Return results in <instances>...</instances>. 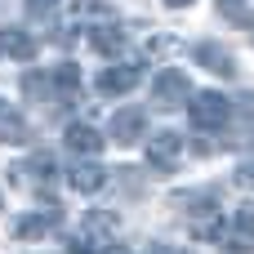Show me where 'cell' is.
Wrapping results in <instances>:
<instances>
[{"mask_svg":"<svg viewBox=\"0 0 254 254\" xmlns=\"http://www.w3.org/2000/svg\"><path fill=\"white\" fill-rule=\"evenodd\" d=\"M22 94L31 103H49L54 107V71H27L22 76Z\"/></svg>","mask_w":254,"mask_h":254,"instance_id":"e0dca14e","label":"cell"},{"mask_svg":"<svg viewBox=\"0 0 254 254\" xmlns=\"http://www.w3.org/2000/svg\"><path fill=\"white\" fill-rule=\"evenodd\" d=\"M67 183H71V192L89 196V192H103V183H107V170H103L98 161H76V165L67 170Z\"/></svg>","mask_w":254,"mask_h":254,"instance_id":"8fae6325","label":"cell"},{"mask_svg":"<svg viewBox=\"0 0 254 254\" xmlns=\"http://www.w3.org/2000/svg\"><path fill=\"white\" fill-rule=\"evenodd\" d=\"M192 54H196V63H201V67H210L214 76H223V80H232V76H237V54H232L228 45L201 40V45H196Z\"/></svg>","mask_w":254,"mask_h":254,"instance_id":"9c48e42d","label":"cell"},{"mask_svg":"<svg viewBox=\"0 0 254 254\" xmlns=\"http://www.w3.org/2000/svg\"><path fill=\"white\" fill-rule=\"evenodd\" d=\"M138 80H143V63H116V67H107V71L98 76V94L121 98V94H129V89H138Z\"/></svg>","mask_w":254,"mask_h":254,"instance_id":"52a82bcc","label":"cell"},{"mask_svg":"<svg viewBox=\"0 0 254 254\" xmlns=\"http://www.w3.org/2000/svg\"><path fill=\"white\" fill-rule=\"evenodd\" d=\"M147 165H152V170H161V174L179 170V165H183V138H179L174 129L152 134V138H147Z\"/></svg>","mask_w":254,"mask_h":254,"instance_id":"5b68a950","label":"cell"},{"mask_svg":"<svg viewBox=\"0 0 254 254\" xmlns=\"http://www.w3.org/2000/svg\"><path fill=\"white\" fill-rule=\"evenodd\" d=\"M63 138H67V147H71V152H80V156H89V161L103 152V138H98V129H94L89 121H71Z\"/></svg>","mask_w":254,"mask_h":254,"instance_id":"9a60e30c","label":"cell"},{"mask_svg":"<svg viewBox=\"0 0 254 254\" xmlns=\"http://www.w3.org/2000/svg\"><path fill=\"white\" fill-rule=\"evenodd\" d=\"M80 94V67L76 63H58L54 67V107H71Z\"/></svg>","mask_w":254,"mask_h":254,"instance_id":"4fadbf2b","label":"cell"},{"mask_svg":"<svg viewBox=\"0 0 254 254\" xmlns=\"http://www.w3.org/2000/svg\"><path fill=\"white\" fill-rule=\"evenodd\" d=\"M0 143H31V125H27V116L13 107V103H4L0 98Z\"/></svg>","mask_w":254,"mask_h":254,"instance_id":"5bb4252c","label":"cell"},{"mask_svg":"<svg viewBox=\"0 0 254 254\" xmlns=\"http://www.w3.org/2000/svg\"><path fill=\"white\" fill-rule=\"evenodd\" d=\"M9 179H13L18 188L36 192L45 205H58V201H54V179H58V161H54V152H31L22 165L9 170Z\"/></svg>","mask_w":254,"mask_h":254,"instance_id":"7a4b0ae2","label":"cell"},{"mask_svg":"<svg viewBox=\"0 0 254 254\" xmlns=\"http://www.w3.org/2000/svg\"><path fill=\"white\" fill-rule=\"evenodd\" d=\"M0 49H4L9 58H18V63H31V58H36V40H31L27 31H18V27H4V31H0Z\"/></svg>","mask_w":254,"mask_h":254,"instance_id":"2e32d148","label":"cell"},{"mask_svg":"<svg viewBox=\"0 0 254 254\" xmlns=\"http://www.w3.org/2000/svg\"><path fill=\"white\" fill-rule=\"evenodd\" d=\"M237 183H241L246 192H254V161H246V165L237 170Z\"/></svg>","mask_w":254,"mask_h":254,"instance_id":"ffe728a7","label":"cell"},{"mask_svg":"<svg viewBox=\"0 0 254 254\" xmlns=\"http://www.w3.org/2000/svg\"><path fill=\"white\" fill-rule=\"evenodd\" d=\"M112 254H143V246H116Z\"/></svg>","mask_w":254,"mask_h":254,"instance_id":"603a6c76","label":"cell"},{"mask_svg":"<svg viewBox=\"0 0 254 254\" xmlns=\"http://www.w3.org/2000/svg\"><path fill=\"white\" fill-rule=\"evenodd\" d=\"M58 223H63V210H58V205H45V210H36V214H22V219L13 223V237H18V241H40V237H49Z\"/></svg>","mask_w":254,"mask_h":254,"instance_id":"ba28073f","label":"cell"},{"mask_svg":"<svg viewBox=\"0 0 254 254\" xmlns=\"http://www.w3.org/2000/svg\"><path fill=\"white\" fill-rule=\"evenodd\" d=\"M89 49L103 54V58H116V54H125V31L116 22H94L89 27Z\"/></svg>","mask_w":254,"mask_h":254,"instance_id":"7c38bea8","label":"cell"},{"mask_svg":"<svg viewBox=\"0 0 254 254\" xmlns=\"http://www.w3.org/2000/svg\"><path fill=\"white\" fill-rule=\"evenodd\" d=\"M143 134H147V112H143V107H125V112L112 116V138H116L121 147L138 143Z\"/></svg>","mask_w":254,"mask_h":254,"instance_id":"30bf717a","label":"cell"},{"mask_svg":"<svg viewBox=\"0 0 254 254\" xmlns=\"http://www.w3.org/2000/svg\"><path fill=\"white\" fill-rule=\"evenodd\" d=\"M174 205H188V214H183V223H188V232L196 237V241H223V232H228V219H223V210L214 205V196H196V192H188V196H174Z\"/></svg>","mask_w":254,"mask_h":254,"instance_id":"6da1fadb","label":"cell"},{"mask_svg":"<svg viewBox=\"0 0 254 254\" xmlns=\"http://www.w3.org/2000/svg\"><path fill=\"white\" fill-rule=\"evenodd\" d=\"M165 4H170V9H188L192 0H165Z\"/></svg>","mask_w":254,"mask_h":254,"instance_id":"cb8c5ba5","label":"cell"},{"mask_svg":"<svg viewBox=\"0 0 254 254\" xmlns=\"http://www.w3.org/2000/svg\"><path fill=\"white\" fill-rule=\"evenodd\" d=\"M58 4H63V0H27V13H31V18H49Z\"/></svg>","mask_w":254,"mask_h":254,"instance_id":"ac0fdd59","label":"cell"},{"mask_svg":"<svg viewBox=\"0 0 254 254\" xmlns=\"http://www.w3.org/2000/svg\"><path fill=\"white\" fill-rule=\"evenodd\" d=\"M13 9H18V0H0V22H4V18L13 13Z\"/></svg>","mask_w":254,"mask_h":254,"instance_id":"7402d4cb","label":"cell"},{"mask_svg":"<svg viewBox=\"0 0 254 254\" xmlns=\"http://www.w3.org/2000/svg\"><path fill=\"white\" fill-rule=\"evenodd\" d=\"M76 4H80V9H89V4H103V0H76Z\"/></svg>","mask_w":254,"mask_h":254,"instance_id":"d4e9b609","label":"cell"},{"mask_svg":"<svg viewBox=\"0 0 254 254\" xmlns=\"http://www.w3.org/2000/svg\"><path fill=\"white\" fill-rule=\"evenodd\" d=\"M143 254H179L174 246H143Z\"/></svg>","mask_w":254,"mask_h":254,"instance_id":"44dd1931","label":"cell"},{"mask_svg":"<svg viewBox=\"0 0 254 254\" xmlns=\"http://www.w3.org/2000/svg\"><path fill=\"white\" fill-rule=\"evenodd\" d=\"M223 246L232 254H254V205H237V214L223 232Z\"/></svg>","mask_w":254,"mask_h":254,"instance_id":"8992f818","label":"cell"},{"mask_svg":"<svg viewBox=\"0 0 254 254\" xmlns=\"http://www.w3.org/2000/svg\"><path fill=\"white\" fill-rule=\"evenodd\" d=\"M188 116H192V129H205V134H214V129H223V125H228V116H232V103H228L219 89H201V94L188 103Z\"/></svg>","mask_w":254,"mask_h":254,"instance_id":"3957f363","label":"cell"},{"mask_svg":"<svg viewBox=\"0 0 254 254\" xmlns=\"http://www.w3.org/2000/svg\"><path fill=\"white\" fill-rule=\"evenodd\" d=\"M219 9H223L228 18H241V22H250V13H246V0H219Z\"/></svg>","mask_w":254,"mask_h":254,"instance_id":"d6986e66","label":"cell"},{"mask_svg":"<svg viewBox=\"0 0 254 254\" xmlns=\"http://www.w3.org/2000/svg\"><path fill=\"white\" fill-rule=\"evenodd\" d=\"M152 103L156 107H183V103H192V80L179 67H161V76L152 85Z\"/></svg>","mask_w":254,"mask_h":254,"instance_id":"277c9868","label":"cell"}]
</instances>
